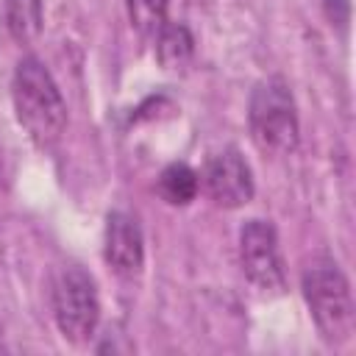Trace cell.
<instances>
[{"instance_id": "cell-9", "label": "cell", "mask_w": 356, "mask_h": 356, "mask_svg": "<svg viewBox=\"0 0 356 356\" xmlns=\"http://www.w3.org/2000/svg\"><path fill=\"white\" fill-rule=\"evenodd\" d=\"M197 189H200V178L184 161L167 164L159 175V195L170 206H189L197 197Z\"/></svg>"}, {"instance_id": "cell-4", "label": "cell", "mask_w": 356, "mask_h": 356, "mask_svg": "<svg viewBox=\"0 0 356 356\" xmlns=\"http://www.w3.org/2000/svg\"><path fill=\"white\" fill-rule=\"evenodd\" d=\"M53 317L61 337L72 345H86L100 320V298L95 278L81 267H64L53 284Z\"/></svg>"}, {"instance_id": "cell-5", "label": "cell", "mask_w": 356, "mask_h": 356, "mask_svg": "<svg viewBox=\"0 0 356 356\" xmlns=\"http://www.w3.org/2000/svg\"><path fill=\"white\" fill-rule=\"evenodd\" d=\"M239 261L248 281L267 295L284 292V261L270 220H248L239 228Z\"/></svg>"}, {"instance_id": "cell-12", "label": "cell", "mask_w": 356, "mask_h": 356, "mask_svg": "<svg viewBox=\"0 0 356 356\" xmlns=\"http://www.w3.org/2000/svg\"><path fill=\"white\" fill-rule=\"evenodd\" d=\"M323 6H325V14H328L331 25H339V28L348 25V17H350V3L348 0H323Z\"/></svg>"}, {"instance_id": "cell-13", "label": "cell", "mask_w": 356, "mask_h": 356, "mask_svg": "<svg viewBox=\"0 0 356 356\" xmlns=\"http://www.w3.org/2000/svg\"><path fill=\"white\" fill-rule=\"evenodd\" d=\"M186 6H192V8H209L211 0H186Z\"/></svg>"}, {"instance_id": "cell-3", "label": "cell", "mask_w": 356, "mask_h": 356, "mask_svg": "<svg viewBox=\"0 0 356 356\" xmlns=\"http://www.w3.org/2000/svg\"><path fill=\"white\" fill-rule=\"evenodd\" d=\"M248 122H250V136L261 153L286 156L298 147L300 139L298 106L284 78L273 75L256 83L248 106Z\"/></svg>"}, {"instance_id": "cell-8", "label": "cell", "mask_w": 356, "mask_h": 356, "mask_svg": "<svg viewBox=\"0 0 356 356\" xmlns=\"http://www.w3.org/2000/svg\"><path fill=\"white\" fill-rule=\"evenodd\" d=\"M153 39H156V58H159V64L164 70H181L195 56V36L181 22H170L167 19Z\"/></svg>"}, {"instance_id": "cell-7", "label": "cell", "mask_w": 356, "mask_h": 356, "mask_svg": "<svg viewBox=\"0 0 356 356\" xmlns=\"http://www.w3.org/2000/svg\"><path fill=\"white\" fill-rule=\"evenodd\" d=\"M103 256L117 275H136L145 264V236L134 214L111 211L106 217V248Z\"/></svg>"}, {"instance_id": "cell-6", "label": "cell", "mask_w": 356, "mask_h": 356, "mask_svg": "<svg viewBox=\"0 0 356 356\" xmlns=\"http://www.w3.org/2000/svg\"><path fill=\"white\" fill-rule=\"evenodd\" d=\"M206 195L222 209H239L253 197V172L236 147L214 153L203 172Z\"/></svg>"}, {"instance_id": "cell-2", "label": "cell", "mask_w": 356, "mask_h": 356, "mask_svg": "<svg viewBox=\"0 0 356 356\" xmlns=\"http://www.w3.org/2000/svg\"><path fill=\"white\" fill-rule=\"evenodd\" d=\"M300 289L320 337L328 345L348 342L353 337L356 314H353V298H350V284L345 273L328 259L314 261L303 270Z\"/></svg>"}, {"instance_id": "cell-11", "label": "cell", "mask_w": 356, "mask_h": 356, "mask_svg": "<svg viewBox=\"0 0 356 356\" xmlns=\"http://www.w3.org/2000/svg\"><path fill=\"white\" fill-rule=\"evenodd\" d=\"M125 6L134 31L145 39H153L167 22V0H125Z\"/></svg>"}, {"instance_id": "cell-14", "label": "cell", "mask_w": 356, "mask_h": 356, "mask_svg": "<svg viewBox=\"0 0 356 356\" xmlns=\"http://www.w3.org/2000/svg\"><path fill=\"white\" fill-rule=\"evenodd\" d=\"M0 178H3V161H0Z\"/></svg>"}, {"instance_id": "cell-10", "label": "cell", "mask_w": 356, "mask_h": 356, "mask_svg": "<svg viewBox=\"0 0 356 356\" xmlns=\"http://www.w3.org/2000/svg\"><path fill=\"white\" fill-rule=\"evenodd\" d=\"M44 25L42 0H6V28L14 42L31 44L39 39Z\"/></svg>"}, {"instance_id": "cell-1", "label": "cell", "mask_w": 356, "mask_h": 356, "mask_svg": "<svg viewBox=\"0 0 356 356\" xmlns=\"http://www.w3.org/2000/svg\"><path fill=\"white\" fill-rule=\"evenodd\" d=\"M11 97L19 125L39 147H50L61 139L67 128V103L50 70L36 56L19 58L11 81Z\"/></svg>"}]
</instances>
